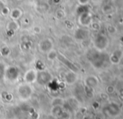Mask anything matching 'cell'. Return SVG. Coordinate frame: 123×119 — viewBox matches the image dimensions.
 I'll return each mask as SVG.
<instances>
[{
    "instance_id": "6da1fadb",
    "label": "cell",
    "mask_w": 123,
    "mask_h": 119,
    "mask_svg": "<svg viewBox=\"0 0 123 119\" xmlns=\"http://www.w3.org/2000/svg\"><path fill=\"white\" fill-rule=\"evenodd\" d=\"M86 57L92 66L96 69H101L109 60V56L103 51H99L94 49L90 50L86 54Z\"/></svg>"
},
{
    "instance_id": "7a4b0ae2",
    "label": "cell",
    "mask_w": 123,
    "mask_h": 119,
    "mask_svg": "<svg viewBox=\"0 0 123 119\" xmlns=\"http://www.w3.org/2000/svg\"><path fill=\"white\" fill-rule=\"evenodd\" d=\"M34 93V89L31 87L30 84L28 83H22L18 85L17 88V95L20 101H27L31 98Z\"/></svg>"
},
{
    "instance_id": "3957f363",
    "label": "cell",
    "mask_w": 123,
    "mask_h": 119,
    "mask_svg": "<svg viewBox=\"0 0 123 119\" xmlns=\"http://www.w3.org/2000/svg\"><path fill=\"white\" fill-rule=\"evenodd\" d=\"M101 111L104 115L111 118H115L118 116L121 113V106L116 101H109L104 104L102 106Z\"/></svg>"
},
{
    "instance_id": "277c9868",
    "label": "cell",
    "mask_w": 123,
    "mask_h": 119,
    "mask_svg": "<svg viewBox=\"0 0 123 119\" xmlns=\"http://www.w3.org/2000/svg\"><path fill=\"white\" fill-rule=\"evenodd\" d=\"M53 81V76L51 73L46 70H37L36 83L40 86H48Z\"/></svg>"
},
{
    "instance_id": "5b68a950",
    "label": "cell",
    "mask_w": 123,
    "mask_h": 119,
    "mask_svg": "<svg viewBox=\"0 0 123 119\" xmlns=\"http://www.w3.org/2000/svg\"><path fill=\"white\" fill-rule=\"evenodd\" d=\"M19 74L20 70L18 67L15 66V65H9V66L6 67L3 78L6 79L8 81L14 82L18 81V77H19Z\"/></svg>"
},
{
    "instance_id": "8992f818",
    "label": "cell",
    "mask_w": 123,
    "mask_h": 119,
    "mask_svg": "<svg viewBox=\"0 0 123 119\" xmlns=\"http://www.w3.org/2000/svg\"><path fill=\"white\" fill-rule=\"evenodd\" d=\"M109 44V40L105 35L98 34L94 39V47L99 51H104Z\"/></svg>"
},
{
    "instance_id": "52a82bcc",
    "label": "cell",
    "mask_w": 123,
    "mask_h": 119,
    "mask_svg": "<svg viewBox=\"0 0 123 119\" xmlns=\"http://www.w3.org/2000/svg\"><path fill=\"white\" fill-rule=\"evenodd\" d=\"M54 49V43L49 38H45L42 40L39 41V50L42 53L47 54L49 51Z\"/></svg>"
},
{
    "instance_id": "ba28073f",
    "label": "cell",
    "mask_w": 123,
    "mask_h": 119,
    "mask_svg": "<svg viewBox=\"0 0 123 119\" xmlns=\"http://www.w3.org/2000/svg\"><path fill=\"white\" fill-rule=\"evenodd\" d=\"M78 22L81 26L88 27L91 26V23H92V15L90 12H86V13H81L79 15L78 18Z\"/></svg>"
},
{
    "instance_id": "9c48e42d",
    "label": "cell",
    "mask_w": 123,
    "mask_h": 119,
    "mask_svg": "<svg viewBox=\"0 0 123 119\" xmlns=\"http://www.w3.org/2000/svg\"><path fill=\"white\" fill-rule=\"evenodd\" d=\"M36 77H37V70L36 69H29L24 75V81L25 83L32 84L36 82Z\"/></svg>"
},
{
    "instance_id": "30bf717a",
    "label": "cell",
    "mask_w": 123,
    "mask_h": 119,
    "mask_svg": "<svg viewBox=\"0 0 123 119\" xmlns=\"http://www.w3.org/2000/svg\"><path fill=\"white\" fill-rule=\"evenodd\" d=\"M84 83L85 86L89 88L94 90L99 86V79L95 75H87L86 78L84 79Z\"/></svg>"
},
{
    "instance_id": "8fae6325",
    "label": "cell",
    "mask_w": 123,
    "mask_h": 119,
    "mask_svg": "<svg viewBox=\"0 0 123 119\" xmlns=\"http://www.w3.org/2000/svg\"><path fill=\"white\" fill-rule=\"evenodd\" d=\"M57 59H59L60 60V61L62 62V63L64 64V65H65L67 67H68L69 69H70V70H71V71H74V72H76L77 73L78 71V68L76 67V65H74V63H72L70 60H69L67 58H65V56H63V55L61 54H59L58 53V57H57Z\"/></svg>"
},
{
    "instance_id": "7c38bea8",
    "label": "cell",
    "mask_w": 123,
    "mask_h": 119,
    "mask_svg": "<svg viewBox=\"0 0 123 119\" xmlns=\"http://www.w3.org/2000/svg\"><path fill=\"white\" fill-rule=\"evenodd\" d=\"M64 79H65V81L66 82L68 85H73V84L75 83L78 80L77 73L74 71H71V70L67 71L66 73L65 74Z\"/></svg>"
},
{
    "instance_id": "4fadbf2b",
    "label": "cell",
    "mask_w": 123,
    "mask_h": 119,
    "mask_svg": "<svg viewBox=\"0 0 123 119\" xmlns=\"http://www.w3.org/2000/svg\"><path fill=\"white\" fill-rule=\"evenodd\" d=\"M88 36H89V32H88V30H85V29H77L75 30V32H74V37H75V39L77 40H86L88 38Z\"/></svg>"
},
{
    "instance_id": "5bb4252c",
    "label": "cell",
    "mask_w": 123,
    "mask_h": 119,
    "mask_svg": "<svg viewBox=\"0 0 123 119\" xmlns=\"http://www.w3.org/2000/svg\"><path fill=\"white\" fill-rule=\"evenodd\" d=\"M122 56H123L122 51L121 50H115L110 56H109V60H110L112 64L117 65V64H118L119 62L121 61Z\"/></svg>"
},
{
    "instance_id": "9a60e30c",
    "label": "cell",
    "mask_w": 123,
    "mask_h": 119,
    "mask_svg": "<svg viewBox=\"0 0 123 119\" xmlns=\"http://www.w3.org/2000/svg\"><path fill=\"white\" fill-rule=\"evenodd\" d=\"M65 113V108L63 106H54L51 107L50 113L53 117L57 118H60L63 113Z\"/></svg>"
},
{
    "instance_id": "2e32d148",
    "label": "cell",
    "mask_w": 123,
    "mask_h": 119,
    "mask_svg": "<svg viewBox=\"0 0 123 119\" xmlns=\"http://www.w3.org/2000/svg\"><path fill=\"white\" fill-rule=\"evenodd\" d=\"M10 18L12 19V20H18L23 15V11L21 10V8H14L10 11Z\"/></svg>"
},
{
    "instance_id": "e0dca14e",
    "label": "cell",
    "mask_w": 123,
    "mask_h": 119,
    "mask_svg": "<svg viewBox=\"0 0 123 119\" xmlns=\"http://www.w3.org/2000/svg\"><path fill=\"white\" fill-rule=\"evenodd\" d=\"M19 24L16 21V20H11L9 23H8L7 25V30L9 32L14 33L15 31H17L19 29Z\"/></svg>"
},
{
    "instance_id": "ac0fdd59",
    "label": "cell",
    "mask_w": 123,
    "mask_h": 119,
    "mask_svg": "<svg viewBox=\"0 0 123 119\" xmlns=\"http://www.w3.org/2000/svg\"><path fill=\"white\" fill-rule=\"evenodd\" d=\"M65 104V100L62 97H60V96H56V97L53 98L51 100V106H64Z\"/></svg>"
},
{
    "instance_id": "d6986e66",
    "label": "cell",
    "mask_w": 123,
    "mask_h": 119,
    "mask_svg": "<svg viewBox=\"0 0 123 119\" xmlns=\"http://www.w3.org/2000/svg\"><path fill=\"white\" fill-rule=\"evenodd\" d=\"M86 12H90V7L89 5H80L77 8V10H76V13H77L78 15L81 14V13H86Z\"/></svg>"
},
{
    "instance_id": "ffe728a7",
    "label": "cell",
    "mask_w": 123,
    "mask_h": 119,
    "mask_svg": "<svg viewBox=\"0 0 123 119\" xmlns=\"http://www.w3.org/2000/svg\"><path fill=\"white\" fill-rule=\"evenodd\" d=\"M57 57H58V52L55 50L53 49L47 53V59L50 60V61H53V60H56Z\"/></svg>"
},
{
    "instance_id": "44dd1931",
    "label": "cell",
    "mask_w": 123,
    "mask_h": 119,
    "mask_svg": "<svg viewBox=\"0 0 123 119\" xmlns=\"http://www.w3.org/2000/svg\"><path fill=\"white\" fill-rule=\"evenodd\" d=\"M10 53H11V50H10L9 47H8V46H3V47H2L1 50H0V54H1V56H3V57L8 56L10 55Z\"/></svg>"
},
{
    "instance_id": "7402d4cb",
    "label": "cell",
    "mask_w": 123,
    "mask_h": 119,
    "mask_svg": "<svg viewBox=\"0 0 123 119\" xmlns=\"http://www.w3.org/2000/svg\"><path fill=\"white\" fill-rule=\"evenodd\" d=\"M5 70H6V65L3 62L0 61V80L3 79V77H4Z\"/></svg>"
},
{
    "instance_id": "603a6c76",
    "label": "cell",
    "mask_w": 123,
    "mask_h": 119,
    "mask_svg": "<svg viewBox=\"0 0 123 119\" xmlns=\"http://www.w3.org/2000/svg\"><path fill=\"white\" fill-rule=\"evenodd\" d=\"M10 11H11V10L9 9L8 7L4 6L1 10H0V13H1V14L3 15V16H8V15L10 13Z\"/></svg>"
},
{
    "instance_id": "cb8c5ba5",
    "label": "cell",
    "mask_w": 123,
    "mask_h": 119,
    "mask_svg": "<svg viewBox=\"0 0 123 119\" xmlns=\"http://www.w3.org/2000/svg\"><path fill=\"white\" fill-rule=\"evenodd\" d=\"M3 99L7 101H11L13 100V95L9 92H4L3 96Z\"/></svg>"
},
{
    "instance_id": "d4e9b609",
    "label": "cell",
    "mask_w": 123,
    "mask_h": 119,
    "mask_svg": "<svg viewBox=\"0 0 123 119\" xmlns=\"http://www.w3.org/2000/svg\"><path fill=\"white\" fill-rule=\"evenodd\" d=\"M103 12L105 13H111L112 12V8L110 6V5H105V6L103 7Z\"/></svg>"
},
{
    "instance_id": "484cf974",
    "label": "cell",
    "mask_w": 123,
    "mask_h": 119,
    "mask_svg": "<svg viewBox=\"0 0 123 119\" xmlns=\"http://www.w3.org/2000/svg\"><path fill=\"white\" fill-rule=\"evenodd\" d=\"M107 31H108L110 34H115L117 32V29L113 26V25H108L107 26Z\"/></svg>"
},
{
    "instance_id": "4316f807",
    "label": "cell",
    "mask_w": 123,
    "mask_h": 119,
    "mask_svg": "<svg viewBox=\"0 0 123 119\" xmlns=\"http://www.w3.org/2000/svg\"><path fill=\"white\" fill-rule=\"evenodd\" d=\"M64 16H65V12H64L63 10L60 9L56 12V17L58 19H61V18H63Z\"/></svg>"
},
{
    "instance_id": "83f0119b",
    "label": "cell",
    "mask_w": 123,
    "mask_h": 119,
    "mask_svg": "<svg viewBox=\"0 0 123 119\" xmlns=\"http://www.w3.org/2000/svg\"><path fill=\"white\" fill-rule=\"evenodd\" d=\"M91 26L94 30H99V29H100V25H99L98 23H96V22H94V23L92 22Z\"/></svg>"
},
{
    "instance_id": "f1b7e54d",
    "label": "cell",
    "mask_w": 123,
    "mask_h": 119,
    "mask_svg": "<svg viewBox=\"0 0 123 119\" xmlns=\"http://www.w3.org/2000/svg\"><path fill=\"white\" fill-rule=\"evenodd\" d=\"M114 91H115V88H114V87H112V86H109V87H106V92L108 93V94L113 93Z\"/></svg>"
},
{
    "instance_id": "f546056e",
    "label": "cell",
    "mask_w": 123,
    "mask_h": 119,
    "mask_svg": "<svg viewBox=\"0 0 123 119\" xmlns=\"http://www.w3.org/2000/svg\"><path fill=\"white\" fill-rule=\"evenodd\" d=\"M89 2L90 0H78V3L80 5H87Z\"/></svg>"
},
{
    "instance_id": "4dcf8cb0",
    "label": "cell",
    "mask_w": 123,
    "mask_h": 119,
    "mask_svg": "<svg viewBox=\"0 0 123 119\" xmlns=\"http://www.w3.org/2000/svg\"><path fill=\"white\" fill-rule=\"evenodd\" d=\"M34 32L36 33V34H39V33L41 32V29L39 28V27H38V26H35L34 28Z\"/></svg>"
},
{
    "instance_id": "1f68e13d",
    "label": "cell",
    "mask_w": 123,
    "mask_h": 119,
    "mask_svg": "<svg viewBox=\"0 0 123 119\" xmlns=\"http://www.w3.org/2000/svg\"><path fill=\"white\" fill-rule=\"evenodd\" d=\"M4 6H5V5L3 4V2H2V1H0V10H1L2 8H3Z\"/></svg>"
},
{
    "instance_id": "d6a6232c",
    "label": "cell",
    "mask_w": 123,
    "mask_h": 119,
    "mask_svg": "<svg viewBox=\"0 0 123 119\" xmlns=\"http://www.w3.org/2000/svg\"><path fill=\"white\" fill-rule=\"evenodd\" d=\"M53 2L55 3H59L60 2V0H53Z\"/></svg>"
},
{
    "instance_id": "836d02e7",
    "label": "cell",
    "mask_w": 123,
    "mask_h": 119,
    "mask_svg": "<svg viewBox=\"0 0 123 119\" xmlns=\"http://www.w3.org/2000/svg\"><path fill=\"white\" fill-rule=\"evenodd\" d=\"M0 114H1V109H0Z\"/></svg>"
}]
</instances>
